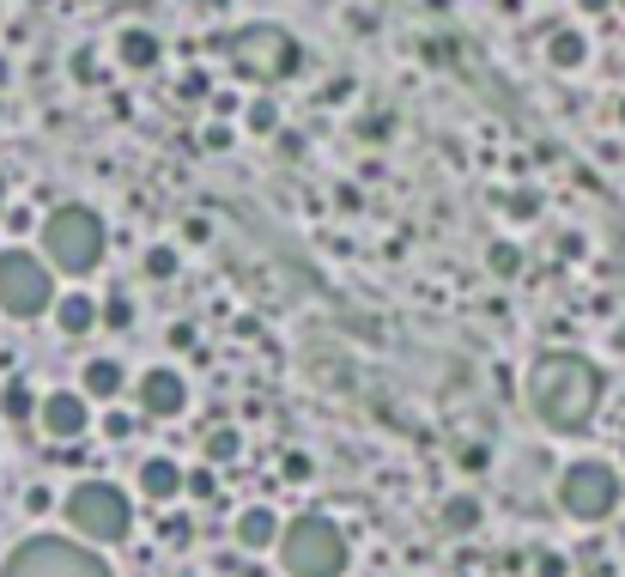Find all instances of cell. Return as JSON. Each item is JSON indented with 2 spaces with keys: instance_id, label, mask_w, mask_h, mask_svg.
<instances>
[{
  "instance_id": "cell-35",
  "label": "cell",
  "mask_w": 625,
  "mask_h": 577,
  "mask_svg": "<svg viewBox=\"0 0 625 577\" xmlns=\"http://www.w3.org/2000/svg\"><path fill=\"white\" fill-rule=\"evenodd\" d=\"M7 73H13V67H7V55H0V86H7Z\"/></svg>"
},
{
  "instance_id": "cell-19",
  "label": "cell",
  "mask_w": 625,
  "mask_h": 577,
  "mask_svg": "<svg viewBox=\"0 0 625 577\" xmlns=\"http://www.w3.org/2000/svg\"><path fill=\"white\" fill-rule=\"evenodd\" d=\"M201 456H207L213 468H219V462H237V456H243V438H237L231 426H219V432L201 438Z\"/></svg>"
},
{
  "instance_id": "cell-38",
  "label": "cell",
  "mask_w": 625,
  "mask_h": 577,
  "mask_svg": "<svg viewBox=\"0 0 625 577\" xmlns=\"http://www.w3.org/2000/svg\"><path fill=\"white\" fill-rule=\"evenodd\" d=\"M613 7H620V13H625V0H613Z\"/></svg>"
},
{
  "instance_id": "cell-37",
  "label": "cell",
  "mask_w": 625,
  "mask_h": 577,
  "mask_svg": "<svg viewBox=\"0 0 625 577\" xmlns=\"http://www.w3.org/2000/svg\"><path fill=\"white\" fill-rule=\"evenodd\" d=\"M0 207H7V183H0Z\"/></svg>"
},
{
  "instance_id": "cell-28",
  "label": "cell",
  "mask_w": 625,
  "mask_h": 577,
  "mask_svg": "<svg viewBox=\"0 0 625 577\" xmlns=\"http://www.w3.org/2000/svg\"><path fill=\"white\" fill-rule=\"evenodd\" d=\"M49 505H55V499H49V486H31V493H25V511H31V517H43Z\"/></svg>"
},
{
  "instance_id": "cell-6",
  "label": "cell",
  "mask_w": 625,
  "mask_h": 577,
  "mask_svg": "<svg viewBox=\"0 0 625 577\" xmlns=\"http://www.w3.org/2000/svg\"><path fill=\"white\" fill-rule=\"evenodd\" d=\"M67 529H73L79 541H92V547H116V541H128L134 529V505L122 486L110 480H79L73 493H67Z\"/></svg>"
},
{
  "instance_id": "cell-29",
  "label": "cell",
  "mask_w": 625,
  "mask_h": 577,
  "mask_svg": "<svg viewBox=\"0 0 625 577\" xmlns=\"http://www.w3.org/2000/svg\"><path fill=\"white\" fill-rule=\"evenodd\" d=\"M534 577H565V559L559 553H541V559H534Z\"/></svg>"
},
{
  "instance_id": "cell-9",
  "label": "cell",
  "mask_w": 625,
  "mask_h": 577,
  "mask_svg": "<svg viewBox=\"0 0 625 577\" xmlns=\"http://www.w3.org/2000/svg\"><path fill=\"white\" fill-rule=\"evenodd\" d=\"M134 401H140V414H146V420H177V414L189 407V383L177 377L170 365L140 371V383H134Z\"/></svg>"
},
{
  "instance_id": "cell-32",
  "label": "cell",
  "mask_w": 625,
  "mask_h": 577,
  "mask_svg": "<svg viewBox=\"0 0 625 577\" xmlns=\"http://www.w3.org/2000/svg\"><path fill=\"white\" fill-rule=\"evenodd\" d=\"M286 480H310V456H286Z\"/></svg>"
},
{
  "instance_id": "cell-5",
  "label": "cell",
  "mask_w": 625,
  "mask_h": 577,
  "mask_svg": "<svg viewBox=\"0 0 625 577\" xmlns=\"http://www.w3.org/2000/svg\"><path fill=\"white\" fill-rule=\"evenodd\" d=\"M304 61L310 55L286 25H243L231 37V67L243 79H255V86H286V79L304 73Z\"/></svg>"
},
{
  "instance_id": "cell-27",
  "label": "cell",
  "mask_w": 625,
  "mask_h": 577,
  "mask_svg": "<svg viewBox=\"0 0 625 577\" xmlns=\"http://www.w3.org/2000/svg\"><path fill=\"white\" fill-rule=\"evenodd\" d=\"M183 98H189V104H201V98H213L207 73H189V79H183Z\"/></svg>"
},
{
  "instance_id": "cell-8",
  "label": "cell",
  "mask_w": 625,
  "mask_h": 577,
  "mask_svg": "<svg viewBox=\"0 0 625 577\" xmlns=\"http://www.w3.org/2000/svg\"><path fill=\"white\" fill-rule=\"evenodd\" d=\"M0 310L19 316V323L55 310V268L31 250H7L0 256Z\"/></svg>"
},
{
  "instance_id": "cell-23",
  "label": "cell",
  "mask_w": 625,
  "mask_h": 577,
  "mask_svg": "<svg viewBox=\"0 0 625 577\" xmlns=\"http://www.w3.org/2000/svg\"><path fill=\"white\" fill-rule=\"evenodd\" d=\"M146 274L170 280V274H177V250H170V244H152V250H146Z\"/></svg>"
},
{
  "instance_id": "cell-34",
  "label": "cell",
  "mask_w": 625,
  "mask_h": 577,
  "mask_svg": "<svg viewBox=\"0 0 625 577\" xmlns=\"http://www.w3.org/2000/svg\"><path fill=\"white\" fill-rule=\"evenodd\" d=\"M577 7H583V13H607L613 0H577Z\"/></svg>"
},
{
  "instance_id": "cell-15",
  "label": "cell",
  "mask_w": 625,
  "mask_h": 577,
  "mask_svg": "<svg viewBox=\"0 0 625 577\" xmlns=\"http://www.w3.org/2000/svg\"><path fill=\"white\" fill-rule=\"evenodd\" d=\"M122 383H128V371H122L116 359H92V365H86V377H79V389L92 395V401H116Z\"/></svg>"
},
{
  "instance_id": "cell-30",
  "label": "cell",
  "mask_w": 625,
  "mask_h": 577,
  "mask_svg": "<svg viewBox=\"0 0 625 577\" xmlns=\"http://www.w3.org/2000/svg\"><path fill=\"white\" fill-rule=\"evenodd\" d=\"M225 146H231V128H225V122H213V128H207V152H225Z\"/></svg>"
},
{
  "instance_id": "cell-7",
  "label": "cell",
  "mask_w": 625,
  "mask_h": 577,
  "mask_svg": "<svg viewBox=\"0 0 625 577\" xmlns=\"http://www.w3.org/2000/svg\"><path fill=\"white\" fill-rule=\"evenodd\" d=\"M559 505L565 517H577V523H607L613 511H620V474H613V462H565L559 474Z\"/></svg>"
},
{
  "instance_id": "cell-11",
  "label": "cell",
  "mask_w": 625,
  "mask_h": 577,
  "mask_svg": "<svg viewBox=\"0 0 625 577\" xmlns=\"http://www.w3.org/2000/svg\"><path fill=\"white\" fill-rule=\"evenodd\" d=\"M104 323V310H98L92 304V292H61V298H55V328H61V335H92V328Z\"/></svg>"
},
{
  "instance_id": "cell-3",
  "label": "cell",
  "mask_w": 625,
  "mask_h": 577,
  "mask_svg": "<svg viewBox=\"0 0 625 577\" xmlns=\"http://www.w3.org/2000/svg\"><path fill=\"white\" fill-rule=\"evenodd\" d=\"M280 572L286 577H340L352 565V541L334 517L322 511H304L280 529Z\"/></svg>"
},
{
  "instance_id": "cell-16",
  "label": "cell",
  "mask_w": 625,
  "mask_h": 577,
  "mask_svg": "<svg viewBox=\"0 0 625 577\" xmlns=\"http://www.w3.org/2000/svg\"><path fill=\"white\" fill-rule=\"evenodd\" d=\"M480 499L474 493H456V499H443V511H438V523H443V535H474L480 529Z\"/></svg>"
},
{
  "instance_id": "cell-21",
  "label": "cell",
  "mask_w": 625,
  "mask_h": 577,
  "mask_svg": "<svg viewBox=\"0 0 625 577\" xmlns=\"http://www.w3.org/2000/svg\"><path fill=\"white\" fill-rule=\"evenodd\" d=\"M486 268H492L498 280H516L522 274V250L516 244H492V250H486Z\"/></svg>"
},
{
  "instance_id": "cell-1",
  "label": "cell",
  "mask_w": 625,
  "mask_h": 577,
  "mask_svg": "<svg viewBox=\"0 0 625 577\" xmlns=\"http://www.w3.org/2000/svg\"><path fill=\"white\" fill-rule=\"evenodd\" d=\"M601 365L583 353H541L529 365V407L547 432H583L601 414Z\"/></svg>"
},
{
  "instance_id": "cell-12",
  "label": "cell",
  "mask_w": 625,
  "mask_h": 577,
  "mask_svg": "<svg viewBox=\"0 0 625 577\" xmlns=\"http://www.w3.org/2000/svg\"><path fill=\"white\" fill-rule=\"evenodd\" d=\"M280 517L268 511V505H249L243 517H237V547H249V553H268V547H280Z\"/></svg>"
},
{
  "instance_id": "cell-26",
  "label": "cell",
  "mask_w": 625,
  "mask_h": 577,
  "mask_svg": "<svg viewBox=\"0 0 625 577\" xmlns=\"http://www.w3.org/2000/svg\"><path fill=\"white\" fill-rule=\"evenodd\" d=\"M128 316H134L128 298H110V304H104V323H110V328H128Z\"/></svg>"
},
{
  "instance_id": "cell-36",
  "label": "cell",
  "mask_w": 625,
  "mask_h": 577,
  "mask_svg": "<svg viewBox=\"0 0 625 577\" xmlns=\"http://www.w3.org/2000/svg\"><path fill=\"white\" fill-rule=\"evenodd\" d=\"M620 128H625V98H620Z\"/></svg>"
},
{
  "instance_id": "cell-14",
  "label": "cell",
  "mask_w": 625,
  "mask_h": 577,
  "mask_svg": "<svg viewBox=\"0 0 625 577\" xmlns=\"http://www.w3.org/2000/svg\"><path fill=\"white\" fill-rule=\"evenodd\" d=\"M116 55H122V67L128 73H146V67H158V55H164V43L152 37V31H140V25H128L116 37Z\"/></svg>"
},
{
  "instance_id": "cell-24",
  "label": "cell",
  "mask_w": 625,
  "mask_h": 577,
  "mask_svg": "<svg viewBox=\"0 0 625 577\" xmlns=\"http://www.w3.org/2000/svg\"><path fill=\"white\" fill-rule=\"evenodd\" d=\"M183 493H195V499H213V493H219V486H213V468H195L183 480Z\"/></svg>"
},
{
  "instance_id": "cell-22",
  "label": "cell",
  "mask_w": 625,
  "mask_h": 577,
  "mask_svg": "<svg viewBox=\"0 0 625 577\" xmlns=\"http://www.w3.org/2000/svg\"><path fill=\"white\" fill-rule=\"evenodd\" d=\"M504 213H510V219H534V213H541V195H534V189H510Z\"/></svg>"
},
{
  "instance_id": "cell-25",
  "label": "cell",
  "mask_w": 625,
  "mask_h": 577,
  "mask_svg": "<svg viewBox=\"0 0 625 577\" xmlns=\"http://www.w3.org/2000/svg\"><path fill=\"white\" fill-rule=\"evenodd\" d=\"M456 462H462L468 474H480L486 462H492V450H486V444H462V456H456Z\"/></svg>"
},
{
  "instance_id": "cell-33",
  "label": "cell",
  "mask_w": 625,
  "mask_h": 577,
  "mask_svg": "<svg viewBox=\"0 0 625 577\" xmlns=\"http://www.w3.org/2000/svg\"><path fill=\"white\" fill-rule=\"evenodd\" d=\"M104 432H110V438H128V432H134V420H122V414H110V420H104Z\"/></svg>"
},
{
  "instance_id": "cell-31",
  "label": "cell",
  "mask_w": 625,
  "mask_h": 577,
  "mask_svg": "<svg viewBox=\"0 0 625 577\" xmlns=\"http://www.w3.org/2000/svg\"><path fill=\"white\" fill-rule=\"evenodd\" d=\"M183 237H189V244H207L213 225H207V219H189V225H183Z\"/></svg>"
},
{
  "instance_id": "cell-20",
  "label": "cell",
  "mask_w": 625,
  "mask_h": 577,
  "mask_svg": "<svg viewBox=\"0 0 625 577\" xmlns=\"http://www.w3.org/2000/svg\"><path fill=\"white\" fill-rule=\"evenodd\" d=\"M243 122H249V134H274L280 128V104H274V98H249Z\"/></svg>"
},
{
  "instance_id": "cell-17",
  "label": "cell",
  "mask_w": 625,
  "mask_h": 577,
  "mask_svg": "<svg viewBox=\"0 0 625 577\" xmlns=\"http://www.w3.org/2000/svg\"><path fill=\"white\" fill-rule=\"evenodd\" d=\"M547 61L559 67V73H577V67L589 61V37H583V31H553V37H547Z\"/></svg>"
},
{
  "instance_id": "cell-18",
  "label": "cell",
  "mask_w": 625,
  "mask_h": 577,
  "mask_svg": "<svg viewBox=\"0 0 625 577\" xmlns=\"http://www.w3.org/2000/svg\"><path fill=\"white\" fill-rule=\"evenodd\" d=\"M37 407H43V395L31 389V383H7V389H0V414H7V420H31Z\"/></svg>"
},
{
  "instance_id": "cell-10",
  "label": "cell",
  "mask_w": 625,
  "mask_h": 577,
  "mask_svg": "<svg viewBox=\"0 0 625 577\" xmlns=\"http://www.w3.org/2000/svg\"><path fill=\"white\" fill-rule=\"evenodd\" d=\"M37 420H43V432L49 438H86V426H92V407H86V395L79 389H49L43 395V407H37Z\"/></svg>"
},
{
  "instance_id": "cell-13",
  "label": "cell",
  "mask_w": 625,
  "mask_h": 577,
  "mask_svg": "<svg viewBox=\"0 0 625 577\" xmlns=\"http://www.w3.org/2000/svg\"><path fill=\"white\" fill-rule=\"evenodd\" d=\"M183 480L189 474L177 468L170 456H152V462H140V493H146V505H170L177 493H183Z\"/></svg>"
},
{
  "instance_id": "cell-4",
  "label": "cell",
  "mask_w": 625,
  "mask_h": 577,
  "mask_svg": "<svg viewBox=\"0 0 625 577\" xmlns=\"http://www.w3.org/2000/svg\"><path fill=\"white\" fill-rule=\"evenodd\" d=\"M0 577H116L104 565V553L92 541L73 535H25L7 559H0Z\"/></svg>"
},
{
  "instance_id": "cell-2",
  "label": "cell",
  "mask_w": 625,
  "mask_h": 577,
  "mask_svg": "<svg viewBox=\"0 0 625 577\" xmlns=\"http://www.w3.org/2000/svg\"><path fill=\"white\" fill-rule=\"evenodd\" d=\"M37 244H43V262H49L55 274H92L110 250V231L86 201H61V207L43 213Z\"/></svg>"
}]
</instances>
